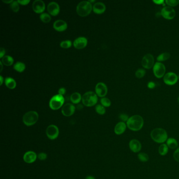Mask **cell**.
Instances as JSON below:
<instances>
[{
    "mask_svg": "<svg viewBox=\"0 0 179 179\" xmlns=\"http://www.w3.org/2000/svg\"><path fill=\"white\" fill-rule=\"evenodd\" d=\"M156 87V84L152 82V81H150L149 83H148V87L150 89H154Z\"/></svg>",
    "mask_w": 179,
    "mask_h": 179,
    "instance_id": "obj_42",
    "label": "cell"
},
{
    "mask_svg": "<svg viewBox=\"0 0 179 179\" xmlns=\"http://www.w3.org/2000/svg\"><path fill=\"white\" fill-rule=\"evenodd\" d=\"M81 100H82V97L79 93L76 92V93H73L71 95V101L73 104H78L80 102Z\"/></svg>",
    "mask_w": 179,
    "mask_h": 179,
    "instance_id": "obj_23",
    "label": "cell"
},
{
    "mask_svg": "<svg viewBox=\"0 0 179 179\" xmlns=\"http://www.w3.org/2000/svg\"><path fill=\"white\" fill-rule=\"evenodd\" d=\"M73 45L76 49H83L87 45V39L84 37H79L75 39Z\"/></svg>",
    "mask_w": 179,
    "mask_h": 179,
    "instance_id": "obj_17",
    "label": "cell"
},
{
    "mask_svg": "<svg viewBox=\"0 0 179 179\" xmlns=\"http://www.w3.org/2000/svg\"><path fill=\"white\" fill-rule=\"evenodd\" d=\"M75 110V107L73 104L68 103L62 107L61 113L64 116L70 117L74 114Z\"/></svg>",
    "mask_w": 179,
    "mask_h": 179,
    "instance_id": "obj_14",
    "label": "cell"
},
{
    "mask_svg": "<svg viewBox=\"0 0 179 179\" xmlns=\"http://www.w3.org/2000/svg\"><path fill=\"white\" fill-rule=\"evenodd\" d=\"M38 114L35 111H30L24 114L23 121L26 126H31L35 124L38 120Z\"/></svg>",
    "mask_w": 179,
    "mask_h": 179,
    "instance_id": "obj_5",
    "label": "cell"
},
{
    "mask_svg": "<svg viewBox=\"0 0 179 179\" xmlns=\"http://www.w3.org/2000/svg\"><path fill=\"white\" fill-rule=\"evenodd\" d=\"M86 179H95L94 177L93 176H91V175H89V176H87L86 177Z\"/></svg>",
    "mask_w": 179,
    "mask_h": 179,
    "instance_id": "obj_47",
    "label": "cell"
},
{
    "mask_svg": "<svg viewBox=\"0 0 179 179\" xmlns=\"http://www.w3.org/2000/svg\"><path fill=\"white\" fill-rule=\"evenodd\" d=\"M53 28L58 31H65L67 29V24L63 20H57L54 23Z\"/></svg>",
    "mask_w": 179,
    "mask_h": 179,
    "instance_id": "obj_18",
    "label": "cell"
},
{
    "mask_svg": "<svg viewBox=\"0 0 179 179\" xmlns=\"http://www.w3.org/2000/svg\"><path fill=\"white\" fill-rule=\"evenodd\" d=\"M173 157L176 161L179 162V147L177 148L174 152Z\"/></svg>",
    "mask_w": 179,
    "mask_h": 179,
    "instance_id": "obj_38",
    "label": "cell"
},
{
    "mask_svg": "<svg viewBox=\"0 0 179 179\" xmlns=\"http://www.w3.org/2000/svg\"><path fill=\"white\" fill-rule=\"evenodd\" d=\"M18 3L22 5H26L30 2V0H23V1H18Z\"/></svg>",
    "mask_w": 179,
    "mask_h": 179,
    "instance_id": "obj_40",
    "label": "cell"
},
{
    "mask_svg": "<svg viewBox=\"0 0 179 179\" xmlns=\"http://www.w3.org/2000/svg\"><path fill=\"white\" fill-rule=\"evenodd\" d=\"M10 8L13 12L17 13L20 10L19 3H18V1H13L10 4Z\"/></svg>",
    "mask_w": 179,
    "mask_h": 179,
    "instance_id": "obj_31",
    "label": "cell"
},
{
    "mask_svg": "<svg viewBox=\"0 0 179 179\" xmlns=\"http://www.w3.org/2000/svg\"><path fill=\"white\" fill-rule=\"evenodd\" d=\"M47 11L51 15H57L60 11L59 5L55 2H51L47 6Z\"/></svg>",
    "mask_w": 179,
    "mask_h": 179,
    "instance_id": "obj_15",
    "label": "cell"
},
{
    "mask_svg": "<svg viewBox=\"0 0 179 179\" xmlns=\"http://www.w3.org/2000/svg\"><path fill=\"white\" fill-rule=\"evenodd\" d=\"M169 151V147L166 144H162L159 148V153L161 156H165Z\"/></svg>",
    "mask_w": 179,
    "mask_h": 179,
    "instance_id": "obj_27",
    "label": "cell"
},
{
    "mask_svg": "<svg viewBox=\"0 0 179 179\" xmlns=\"http://www.w3.org/2000/svg\"><path fill=\"white\" fill-rule=\"evenodd\" d=\"M65 93H66V89L65 88H61L58 90V93H59L58 94H61L62 96L63 94H65Z\"/></svg>",
    "mask_w": 179,
    "mask_h": 179,
    "instance_id": "obj_43",
    "label": "cell"
},
{
    "mask_svg": "<svg viewBox=\"0 0 179 179\" xmlns=\"http://www.w3.org/2000/svg\"><path fill=\"white\" fill-rule=\"evenodd\" d=\"M138 157L140 161L142 162H146L149 159V157L148 154L144 152H141L138 154Z\"/></svg>",
    "mask_w": 179,
    "mask_h": 179,
    "instance_id": "obj_30",
    "label": "cell"
},
{
    "mask_svg": "<svg viewBox=\"0 0 179 179\" xmlns=\"http://www.w3.org/2000/svg\"><path fill=\"white\" fill-rule=\"evenodd\" d=\"M5 54V50L4 48L1 47L0 48V58H2L3 57H4Z\"/></svg>",
    "mask_w": 179,
    "mask_h": 179,
    "instance_id": "obj_41",
    "label": "cell"
},
{
    "mask_svg": "<svg viewBox=\"0 0 179 179\" xmlns=\"http://www.w3.org/2000/svg\"><path fill=\"white\" fill-rule=\"evenodd\" d=\"M40 19L42 22L47 23H49L51 21V17L49 14L46 13H41V14Z\"/></svg>",
    "mask_w": 179,
    "mask_h": 179,
    "instance_id": "obj_29",
    "label": "cell"
},
{
    "mask_svg": "<svg viewBox=\"0 0 179 179\" xmlns=\"http://www.w3.org/2000/svg\"><path fill=\"white\" fill-rule=\"evenodd\" d=\"M93 10L91 3L89 1H82L77 5L76 12L79 15L85 17L91 13Z\"/></svg>",
    "mask_w": 179,
    "mask_h": 179,
    "instance_id": "obj_3",
    "label": "cell"
},
{
    "mask_svg": "<svg viewBox=\"0 0 179 179\" xmlns=\"http://www.w3.org/2000/svg\"><path fill=\"white\" fill-rule=\"evenodd\" d=\"M2 63L5 66H10L13 65V64L14 63V59L11 56L6 55L2 58Z\"/></svg>",
    "mask_w": 179,
    "mask_h": 179,
    "instance_id": "obj_24",
    "label": "cell"
},
{
    "mask_svg": "<svg viewBox=\"0 0 179 179\" xmlns=\"http://www.w3.org/2000/svg\"><path fill=\"white\" fill-rule=\"evenodd\" d=\"M3 63H2V61L0 62V65H1V72H2V69H3Z\"/></svg>",
    "mask_w": 179,
    "mask_h": 179,
    "instance_id": "obj_48",
    "label": "cell"
},
{
    "mask_svg": "<svg viewBox=\"0 0 179 179\" xmlns=\"http://www.w3.org/2000/svg\"><path fill=\"white\" fill-rule=\"evenodd\" d=\"M2 1L4 2V3H6V4H11L14 1L13 0H10V1H8V0H3Z\"/></svg>",
    "mask_w": 179,
    "mask_h": 179,
    "instance_id": "obj_45",
    "label": "cell"
},
{
    "mask_svg": "<svg viewBox=\"0 0 179 179\" xmlns=\"http://www.w3.org/2000/svg\"><path fill=\"white\" fill-rule=\"evenodd\" d=\"M95 91L97 96L103 98L107 94L108 89L106 85L104 83H99L96 86Z\"/></svg>",
    "mask_w": 179,
    "mask_h": 179,
    "instance_id": "obj_13",
    "label": "cell"
},
{
    "mask_svg": "<svg viewBox=\"0 0 179 179\" xmlns=\"http://www.w3.org/2000/svg\"><path fill=\"white\" fill-rule=\"evenodd\" d=\"M65 101V99L61 94H56L49 101V107L52 110H56L63 106Z\"/></svg>",
    "mask_w": 179,
    "mask_h": 179,
    "instance_id": "obj_6",
    "label": "cell"
},
{
    "mask_svg": "<svg viewBox=\"0 0 179 179\" xmlns=\"http://www.w3.org/2000/svg\"><path fill=\"white\" fill-rule=\"evenodd\" d=\"M0 81H1V84H0V85L1 86L3 84V78L2 76H0Z\"/></svg>",
    "mask_w": 179,
    "mask_h": 179,
    "instance_id": "obj_46",
    "label": "cell"
},
{
    "mask_svg": "<svg viewBox=\"0 0 179 179\" xmlns=\"http://www.w3.org/2000/svg\"><path fill=\"white\" fill-rule=\"evenodd\" d=\"M127 128V124L124 122H119L114 127V133L117 135H120L124 134Z\"/></svg>",
    "mask_w": 179,
    "mask_h": 179,
    "instance_id": "obj_21",
    "label": "cell"
},
{
    "mask_svg": "<svg viewBox=\"0 0 179 179\" xmlns=\"http://www.w3.org/2000/svg\"><path fill=\"white\" fill-rule=\"evenodd\" d=\"M153 71L154 75L157 78H161L165 75L166 68L162 63L157 62L154 65Z\"/></svg>",
    "mask_w": 179,
    "mask_h": 179,
    "instance_id": "obj_7",
    "label": "cell"
},
{
    "mask_svg": "<svg viewBox=\"0 0 179 179\" xmlns=\"http://www.w3.org/2000/svg\"><path fill=\"white\" fill-rule=\"evenodd\" d=\"M119 118L122 120V122H127L129 118L127 114H121L119 116Z\"/></svg>",
    "mask_w": 179,
    "mask_h": 179,
    "instance_id": "obj_37",
    "label": "cell"
},
{
    "mask_svg": "<svg viewBox=\"0 0 179 179\" xmlns=\"http://www.w3.org/2000/svg\"><path fill=\"white\" fill-rule=\"evenodd\" d=\"M167 145L170 149H174L177 148L178 144L177 141L174 138H170L167 140Z\"/></svg>",
    "mask_w": 179,
    "mask_h": 179,
    "instance_id": "obj_25",
    "label": "cell"
},
{
    "mask_svg": "<svg viewBox=\"0 0 179 179\" xmlns=\"http://www.w3.org/2000/svg\"><path fill=\"white\" fill-rule=\"evenodd\" d=\"M5 84L10 89H14L16 86L15 81L11 77H6L5 79Z\"/></svg>",
    "mask_w": 179,
    "mask_h": 179,
    "instance_id": "obj_22",
    "label": "cell"
},
{
    "mask_svg": "<svg viewBox=\"0 0 179 179\" xmlns=\"http://www.w3.org/2000/svg\"><path fill=\"white\" fill-rule=\"evenodd\" d=\"M95 110L96 112H97L99 114H101V115L104 114L106 112V109L104 108V107L101 104L97 105L95 107Z\"/></svg>",
    "mask_w": 179,
    "mask_h": 179,
    "instance_id": "obj_32",
    "label": "cell"
},
{
    "mask_svg": "<svg viewBox=\"0 0 179 179\" xmlns=\"http://www.w3.org/2000/svg\"><path fill=\"white\" fill-rule=\"evenodd\" d=\"M32 8L36 13H41L45 9V4L41 0H35L33 3Z\"/></svg>",
    "mask_w": 179,
    "mask_h": 179,
    "instance_id": "obj_12",
    "label": "cell"
},
{
    "mask_svg": "<svg viewBox=\"0 0 179 179\" xmlns=\"http://www.w3.org/2000/svg\"><path fill=\"white\" fill-rule=\"evenodd\" d=\"M101 102L102 106L104 107H109L111 105V101L107 98L103 97V98L101 99Z\"/></svg>",
    "mask_w": 179,
    "mask_h": 179,
    "instance_id": "obj_34",
    "label": "cell"
},
{
    "mask_svg": "<svg viewBox=\"0 0 179 179\" xmlns=\"http://www.w3.org/2000/svg\"><path fill=\"white\" fill-rule=\"evenodd\" d=\"M97 101V95L93 91H88L82 97V102L85 106H93L96 104Z\"/></svg>",
    "mask_w": 179,
    "mask_h": 179,
    "instance_id": "obj_4",
    "label": "cell"
},
{
    "mask_svg": "<svg viewBox=\"0 0 179 179\" xmlns=\"http://www.w3.org/2000/svg\"><path fill=\"white\" fill-rule=\"evenodd\" d=\"M60 46L63 48H65V49L69 48L71 46V41L69 40L62 41L60 44Z\"/></svg>",
    "mask_w": 179,
    "mask_h": 179,
    "instance_id": "obj_33",
    "label": "cell"
},
{
    "mask_svg": "<svg viewBox=\"0 0 179 179\" xmlns=\"http://www.w3.org/2000/svg\"><path fill=\"white\" fill-rule=\"evenodd\" d=\"M170 56H171L170 54L167 53V52H165V53L161 54L160 55H159L157 56V59L159 62L165 61L167 59H169Z\"/></svg>",
    "mask_w": 179,
    "mask_h": 179,
    "instance_id": "obj_28",
    "label": "cell"
},
{
    "mask_svg": "<svg viewBox=\"0 0 179 179\" xmlns=\"http://www.w3.org/2000/svg\"><path fill=\"white\" fill-rule=\"evenodd\" d=\"M144 119L139 115H134L130 117L126 124L128 128L134 131L141 130L144 126Z\"/></svg>",
    "mask_w": 179,
    "mask_h": 179,
    "instance_id": "obj_1",
    "label": "cell"
},
{
    "mask_svg": "<svg viewBox=\"0 0 179 179\" xmlns=\"http://www.w3.org/2000/svg\"><path fill=\"white\" fill-rule=\"evenodd\" d=\"M145 74H146V71L143 69H138L135 73L136 77L138 78H141L142 77H144Z\"/></svg>",
    "mask_w": 179,
    "mask_h": 179,
    "instance_id": "obj_35",
    "label": "cell"
},
{
    "mask_svg": "<svg viewBox=\"0 0 179 179\" xmlns=\"http://www.w3.org/2000/svg\"><path fill=\"white\" fill-rule=\"evenodd\" d=\"M37 159V154L35 152L31 151L26 152L24 154L23 160L24 162L27 164H32Z\"/></svg>",
    "mask_w": 179,
    "mask_h": 179,
    "instance_id": "obj_16",
    "label": "cell"
},
{
    "mask_svg": "<svg viewBox=\"0 0 179 179\" xmlns=\"http://www.w3.org/2000/svg\"><path fill=\"white\" fill-rule=\"evenodd\" d=\"M164 82L167 85H174L178 81V76L175 73L172 72L167 73L164 76Z\"/></svg>",
    "mask_w": 179,
    "mask_h": 179,
    "instance_id": "obj_11",
    "label": "cell"
},
{
    "mask_svg": "<svg viewBox=\"0 0 179 179\" xmlns=\"http://www.w3.org/2000/svg\"><path fill=\"white\" fill-rule=\"evenodd\" d=\"M47 154L45 153L41 152L38 154V158L41 161H44L47 159Z\"/></svg>",
    "mask_w": 179,
    "mask_h": 179,
    "instance_id": "obj_39",
    "label": "cell"
},
{
    "mask_svg": "<svg viewBox=\"0 0 179 179\" xmlns=\"http://www.w3.org/2000/svg\"><path fill=\"white\" fill-rule=\"evenodd\" d=\"M151 137L154 141L162 144L167 140V134L166 130L162 128H156L151 132Z\"/></svg>",
    "mask_w": 179,
    "mask_h": 179,
    "instance_id": "obj_2",
    "label": "cell"
},
{
    "mask_svg": "<svg viewBox=\"0 0 179 179\" xmlns=\"http://www.w3.org/2000/svg\"><path fill=\"white\" fill-rule=\"evenodd\" d=\"M129 148L132 152L134 153H138L141 149V144L139 140L132 139L129 142Z\"/></svg>",
    "mask_w": 179,
    "mask_h": 179,
    "instance_id": "obj_19",
    "label": "cell"
},
{
    "mask_svg": "<svg viewBox=\"0 0 179 179\" xmlns=\"http://www.w3.org/2000/svg\"><path fill=\"white\" fill-rule=\"evenodd\" d=\"M162 16L167 20H172L175 16V10L170 6H165L161 11Z\"/></svg>",
    "mask_w": 179,
    "mask_h": 179,
    "instance_id": "obj_10",
    "label": "cell"
},
{
    "mask_svg": "<svg viewBox=\"0 0 179 179\" xmlns=\"http://www.w3.org/2000/svg\"><path fill=\"white\" fill-rule=\"evenodd\" d=\"M13 68L18 72L22 73L25 69L26 66L23 63L18 61L14 64Z\"/></svg>",
    "mask_w": 179,
    "mask_h": 179,
    "instance_id": "obj_26",
    "label": "cell"
},
{
    "mask_svg": "<svg viewBox=\"0 0 179 179\" xmlns=\"http://www.w3.org/2000/svg\"><path fill=\"white\" fill-rule=\"evenodd\" d=\"M166 4L170 7L177 6L179 4V1L178 0H166Z\"/></svg>",
    "mask_w": 179,
    "mask_h": 179,
    "instance_id": "obj_36",
    "label": "cell"
},
{
    "mask_svg": "<svg viewBox=\"0 0 179 179\" xmlns=\"http://www.w3.org/2000/svg\"><path fill=\"white\" fill-rule=\"evenodd\" d=\"M46 134L49 139L55 140L59 135V129L57 126L51 124L47 127Z\"/></svg>",
    "mask_w": 179,
    "mask_h": 179,
    "instance_id": "obj_8",
    "label": "cell"
},
{
    "mask_svg": "<svg viewBox=\"0 0 179 179\" xmlns=\"http://www.w3.org/2000/svg\"><path fill=\"white\" fill-rule=\"evenodd\" d=\"M178 79H179V76H178Z\"/></svg>",
    "mask_w": 179,
    "mask_h": 179,
    "instance_id": "obj_50",
    "label": "cell"
},
{
    "mask_svg": "<svg viewBox=\"0 0 179 179\" xmlns=\"http://www.w3.org/2000/svg\"><path fill=\"white\" fill-rule=\"evenodd\" d=\"M177 102H178V103H179V97H178V98H177Z\"/></svg>",
    "mask_w": 179,
    "mask_h": 179,
    "instance_id": "obj_49",
    "label": "cell"
},
{
    "mask_svg": "<svg viewBox=\"0 0 179 179\" xmlns=\"http://www.w3.org/2000/svg\"><path fill=\"white\" fill-rule=\"evenodd\" d=\"M153 2L156 3V4H158V5H160V4H162L164 2V1L163 0H160V1H153Z\"/></svg>",
    "mask_w": 179,
    "mask_h": 179,
    "instance_id": "obj_44",
    "label": "cell"
},
{
    "mask_svg": "<svg viewBox=\"0 0 179 179\" xmlns=\"http://www.w3.org/2000/svg\"><path fill=\"white\" fill-rule=\"evenodd\" d=\"M93 10L94 12L96 14H102L106 11V6L103 3L97 2L95 4H94Z\"/></svg>",
    "mask_w": 179,
    "mask_h": 179,
    "instance_id": "obj_20",
    "label": "cell"
},
{
    "mask_svg": "<svg viewBox=\"0 0 179 179\" xmlns=\"http://www.w3.org/2000/svg\"><path fill=\"white\" fill-rule=\"evenodd\" d=\"M154 57L151 54H147L144 56L141 61L142 66L146 69H150L154 66Z\"/></svg>",
    "mask_w": 179,
    "mask_h": 179,
    "instance_id": "obj_9",
    "label": "cell"
}]
</instances>
